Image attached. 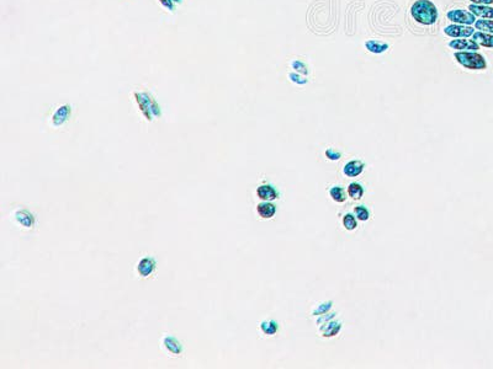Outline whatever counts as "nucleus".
I'll list each match as a JSON object with an SVG mask.
<instances>
[{
	"label": "nucleus",
	"mask_w": 493,
	"mask_h": 369,
	"mask_svg": "<svg viewBox=\"0 0 493 369\" xmlns=\"http://www.w3.org/2000/svg\"><path fill=\"white\" fill-rule=\"evenodd\" d=\"M448 19L453 23L459 25H472L476 23V18L471 11L464 10V9H453L448 11Z\"/></svg>",
	"instance_id": "6e6552de"
},
{
	"label": "nucleus",
	"mask_w": 493,
	"mask_h": 369,
	"mask_svg": "<svg viewBox=\"0 0 493 369\" xmlns=\"http://www.w3.org/2000/svg\"><path fill=\"white\" fill-rule=\"evenodd\" d=\"M348 195L353 198V200L358 201L362 200L363 195H364V188L360 184H357V182H353L348 186Z\"/></svg>",
	"instance_id": "6ab92c4d"
},
{
	"label": "nucleus",
	"mask_w": 493,
	"mask_h": 369,
	"mask_svg": "<svg viewBox=\"0 0 493 369\" xmlns=\"http://www.w3.org/2000/svg\"><path fill=\"white\" fill-rule=\"evenodd\" d=\"M454 57H455L458 63H460L465 68L471 69V70H483V69L487 68L486 59L477 52H456Z\"/></svg>",
	"instance_id": "20e7f679"
},
{
	"label": "nucleus",
	"mask_w": 493,
	"mask_h": 369,
	"mask_svg": "<svg viewBox=\"0 0 493 369\" xmlns=\"http://www.w3.org/2000/svg\"><path fill=\"white\" fill-rule=\"evenodd\" d=\"M160 348L170 358H180L184 353L182 341L169 334H164L160 337Z\"/></svg>",
	"instance_id": "39448f33"
},
{
	"label": "nucleus",
	"mask_w": 493,
	"mask_h": 369,
	"mask_svg": "<svg viewBox=\"0 0 493 369\" xmlns=\"http://www.w3.org/2000/svg\"><path fill=\"white\" fill-rule=\"evenodd\" d=\"M288 78H290L291 81H293V83H296V84H300V85L307 84V79L302 78V76H300L297 73H290L288 74Z\"/></svg>",
	"instance_id": "393cba45"
},
{
	"label": "nucleus",
	"mask_w": 493,
	"mask_h": 369,
	"mask_svg": "<svg viewBox=\"0 0 493 369\" xmlns=\"http://www.w3.org/2000/svg\"><path fill=\"white\" fill-rule=\"evenodd\" d=\"M473 4H477V5H491L493 4V0H470Z\"/></svg>",
	"instance_id": "c85d7f7f"
},
{
	"label": "nucleus",
	"mask_w": 493,
	"mask_h": 369,
	"mask_svg": "<svg viewBox=\"0 0 493 369\" xmlns=\"http://www.w3.org/2000/svg\"><path fill=\"white\" fill-rule=\"evenodd\" d=\"M257 196H258V198H260L261 201H268V202L278 200L279 198V193L278 191L275 190V187L268 184H260V186L257 188Z\"/></svg>",
	"instance_id": "9b49d317"
},
{
	"label": "nucleus",
	"mask_w": 493,
	"mask_h": 369,
	"mask_svg": "<svg viewBox=\"0 0 493 369\" xmlns=\"http://www.w3.org/2000/svg\"><path fill=\"white\" fill-rule=\"evenodd\" d=\"M444 32L445 35L450 36V37L454 38H466L470 37L475 33V28H472L471 26H464V25H458V23H454V25H449L444 28Z\"/></svg>",
	"instance_id": "1a4fd4ad"
},
{
	"label": "nucleus",
	"mask_w": 493,
	"mask_h": 369,
	"mask_svg": "<svg viewBox=\"0 0 493 369\" xmlns=\"http://www.w3.org/2000/svg\"><path fill=\"white\" fill-rule=\"evenodd\" d=\"M259 330H260L261 334L265 335V336H274V335L278 334L279 324L275 320L268 319V320L261 321L260 324H259Z\"/></svg>",
	"instance_id": "4468645a"
},
{
	"label": "nucleus",
	"mask_w": 493,
	"mask_h": 369,
	"mask_svg": "<svg viewBox=\"0 0 493 369\" xmlns=\"http://www.w3.org/2000/svg\"><path fill=\"white\" fill-rule=\"evenodd\" d=\"M157 271V261L152 256H143L136 265V275L142 279H148Z\"/></svg>",
	"instance_id": "423d86ee"
},
{
	"label": "nucleus",
	"mask_w": 493,
	"mask_h": 369,
	"mask_svg": "<svg viewBox=\"0 0 493 369\" xmlns=\"http://www.w3.org/2000/svg\"><path fill=\"white\" fill-rule=\"evenodd\" d=\"M472 37L473 41L477 42L480 46L487 47V48H493V35H491V33L478 31V32L473 33Z\"/></svg>",
	"instance_id": "dca6fc26"
},
{
	"label": "nucleus",
	"mask_w": 493,
	"mask_h": 369,
	"mask_svg": "<svg viewBox=\"0 0 493 369\" xmlns=\"http://www.w3.org/2000/svg\"><path fill=\"white\" fill-rule=\"evenodd\" d=\"M326 155L328 159L331 160H339L340 159V153L338 150H336L334 148H329L328 150H326Z\"/></svg>",
	"instance_id": "a878e982"
},
{
	"label": "nucleus",
	"mask_w": 493,
	"mask_h": 369,
	"mask_svg": "<svg viewBox=\"0 0 493 369\" xmlns=\"http://www.w3.org/2000/svg\"><path fill=\"white\" fill-rule=\"evenodd\" d=\"M257 213L261 219H271L276 213V207L273 203L264 201L257 206Z\"/></svg>",
	"instance_id": "f8f14e48"
},
{
	"label": "nucleus",
	"mask_w": 493,
	"mask_h": 369,
	"mask_svg": "<svg viewBox=\"0 0 493 369\" xmlns=\"http://www.w3.org/2000/svg\"><path fill=\"white\" fill-rule=\"evenodd\" d=\"M160 3V5L164 9H167L168 11H174V1L173 0H158Z\"/></svg>",
	"instance_id": "bb28decb"
},
{
	"label": "nucleus",
	"mask_w": 493,
	"mask_h": 369,
	"mask_svg": "<svg viewBox=\"0 0 493 369\" xmlns=\"http://www.w3.org/2000/svg\"><path fill=\"white\" fill-rule=\"evenodd\" d=\"M343 225L344 228L347 230H354L357 229L358 224L357 220H355V217H353L352 214H345L343 218Z\"/></svg>",
	"instance_id": "4be33fe9"
},
{
	"label": "nucleus",
	"mask_w": 493,
	"mask_h": 369,
	"mask_svg": "<svg viewBox=\"0 0 493 369\" xmlns=\"http://www.w3.org/2000/svg\"><path fill=\"white\" fill-rule=\"evenodd\" d=\"M341 329V323H338V321H333V323H329L327 324L326 327L321 330V334L323 337H332L336 336Z\"/></svg>",
	"instance_id": "a211bd4d"
},
{
	"label": "nucleus",
	"mask_w": 493,
	"mask_h": 369,
	"mask_svg": "<svg viewBox=\"0 0 493 369\" xmlns=\"http://www.w3.org/2000/svg\"><path fill=\"white\" fill-rule=\"evenodd\" d=\"M449 46L451 48L454 49H459V51H477L480 49V45L477 42H475L473 40H465V38H461V40H453L449 42Z\"/></svg>",
	"instance_id": "9d476101"
},
{
	"label": "nucleus",
	"mask_w": 493,
	"mask_h": 369,
	"mask_svg": "<svg viewBox=\"0 0 493 369\" xmlns=\"http://www.w3.org/2000/svg\"><path fill=\"white\" fill-rule=\"evenodd\" d=\"M468 10L475 16H480L483 19H493V8H490L487 5H477V4H471L468 6Z\"/></svg>",
	"instance_id": "2eb2a0df"
},
{
	"label": "nucleus",
	"mask_w": 493,
	"mask_h": 369,
	"mask_svg": "<svg viewBox=\"0 0 493 369\" xmlns=\"http://www.w3.org/2000/svg\"><path fill=\"white\" fill-rule=\"evenodd\" d=\"M329 195H331V197L333 198L336 202H339V203L344 202V201L347 200V197H345V192H344V190L341 186H333V187L329 190Z\"/></svg>",
	"instance_id": "aec40b11"
},
{
	"label": "nucleus",
	"mask_w": 493,
	"mask_h": 369,
	"mask_svg": "<svg viewBox=\"0 0 493 369\" xmlns=\"http://www.w3.org/2000/svg\"><path fill=\"white\" fill-rule=\"evenodd\" d=\"M364 167L365 164L363 161H360V160H352V161H349L345 166H344L343 172L345 176L355 177L358 176V175L362 174Z\"/></svg>",
	"instance_id": "ddd939ff"
},
{
	"label": "nucleus",
	"mask_w": 493,
	"mask_h": 369,
	"mask_svg": "<svg viewBox=\"0 0 493 369\" xmlns=\"http://www.w3.org/2000/svg\"><path fill=\"white\" fill-rule=\"evenodd\" d=\"M411 15L422 25H433L438 19V9L430 0H417L411 8Z\"/></svg>",
	"instance_id": "f03ea898"
},
{
	"label": "nucleus",
	"mask_w": 493,
	"mask_h": 369,
	"mask_svg": "<svg viewBox=\"0 0 493 369\" xmlns=\"http://www.w3.org/2000/svg\"><path fill=\"white\" fill-rule=\"evenodd\" d=\"M10 220L14 225L24 231H31L35 229L36 225V217L28 208L16 207L10 212Z\"/></svg>",
	"instance_id": "7ed1b4c3"
},
{
	"label": "nucleus",
	"mask_w": 493,
	"mask_h": 369,
	"mask_svg": "<svg viewBox=\"0 0 493 369\" xmlns=\"http://www.w3.org/2000/svg\"><path fill=\"white\" fill-rule=\"evenodd\" d=\"M173 1H174V3H178V4L182 3V0H173Z\"/></svg>",
	"instance_id": "c756f323"
},
{
	"label": "nucleus",
	"mask_w": 493,
	"mask_h": 369,
	"mask_svg": "<svg viewBox=\"0 0 493 369\" xmlns=\"http://www.w3.org/2000/svg\"><path fill=\"white\" fill-rule=\"evenodd\" d=\"M291 67H292V69H295L296 71H299V73L305 74V75L309 74V68H307V66L304 63V62L299 61V59H295V61L291 62Z\"/></svg>",
	"instance_id": "b1692460"
},
{
	"label": "nucleus",
	"mask_w": 493,
	"mask_h": 369,
	"mask_svg": "<svg viewBox=\"0 0 493 369\" xmlns=\"http://www.w3.org/2000/svg\"><path fill=\"white\" fill-rule=\"evenodd\" d=\"M133 99L136 101L137 106H138L139 111H141L142 116L146 118V121L152 122L155 117L162 116L159 105L157 104L155 97L147 92V91H134Z\"/></svg>",
	"instance_id": "f257e3e1"
},
{
	"label": "nucleus",
	"mask_w": 493,
	"mask_h": 369,
	"mask_svg": "<svg viewBox=\"0 0 493 369\" xmlns=\"http://www.w3.org/2000/svg\"><path fill=\"white\" fill-rule=\"evenodd\" d=\"M365 47H366V49L369 52H371V53H376V54L384 53L385 51H387V49H389V45H387V43L380 42V41H376V40L366 41V42H365Z\"/></svg>",
	"instance_id": "f3484780"
},
{
	"label": "nucleus",
	"mask_w": 493,
	"mask_h": 369,
	"mask_svg": "<svg viewBox=\"0 0 493 369\" xmlns=\"http://www.w3.org/2000/svg\"><path fill=\"white\" fill-rule=\"evenodd\" d=\"M331 305H332L331 301H329V303L322 304L321 309H319V310H318V309H317V310H314L313 314H314V315H317V314H318V315H321L322 313H326V311H328L329 308H331Z\"/></svg>",
	"instance_id": "cd10ccee"
},
{
	"label": "nucleus",
	"mask_w": 493,
	"mask_h": 369,
	"mask_svg": "<svg viewBox=\"0 0 493 369\" xmlns=\"http://www.w3.org/2000/svg\"><path fill=\"white\" fill-rule=\"evenodd\" d=\"M354 213L358 217V219L362 220V222H366V220L370 218V212L367 210V208L364 207V206H359V207L355 208Z\"/></svg>",
	"instance_id": "5701e85b"
},
{
	"label": "nucleus",
	"mask_w": 493,
	"mask_h": 369,
	"mask_svg": "<svg viewBox=\"0 0 493 369\" xmlns=\"http://www.w3.org/2000/svg\"><path fill=\"white\" fill-rule=\"evenodd\" d=\"M72 117V106L69 104L61 105L53 111L51 116V126L53 128H61Z\"/></svg>",
	"instance_id": "0eeeda50"
},
{
	"label": "nucleus",
	"mask_w": 493,
	"mask_h": 369,
	"mask_svg": "<svg viewBox=\"0 0 493 369\" xmlns=\"http://www.w3.org/2000/svg\"><path fill=\"white\" fill-rule=\"evenodd\" d=\"M475 27L482 32L493 33V20H477L475 23Z\"/></svg>",
	"instance_id": "412c9836"
}]
</instances>
